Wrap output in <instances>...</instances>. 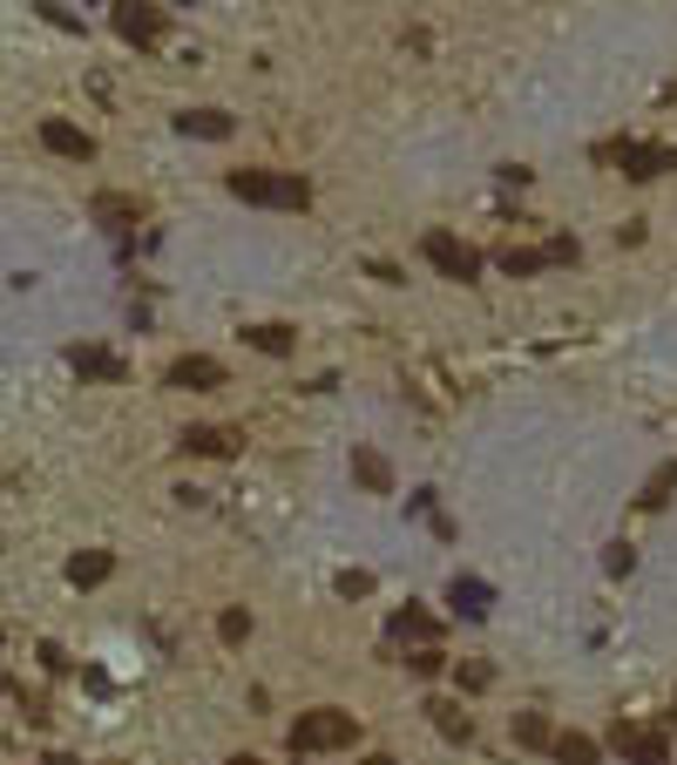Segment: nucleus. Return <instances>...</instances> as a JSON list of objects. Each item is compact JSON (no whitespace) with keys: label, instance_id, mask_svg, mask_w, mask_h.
I'll return each instance as SVG.
<instances>
[{"label":"nucleus","instance_id":"nucleus-23","mask_svg":"<svg viewBox=\"0 0 677 765\" xmlns=\"http://www.w3.org/2000/svg\"><path fill=\"white\" fill-rule=\"evenodd\" d=\"M217 637H224V643H245V637H251V610H224V617H217Z\"/></svg>","mask_w":677,"mask_h":765},{"label":"nucleus","instance_id":"nucleus-29","mask_svg":"<svg viewBox=\"0 0 677 765\" xmlns=\"http://www.w3.org/2000/svg\"><path fill=\"white\" fill-rule=\"evenodd\" d=\"M360 765H393V758H386V752H373V758H360Z\"/></svg>","mask_w":677,"mask_h":765},{"label":"nucleus","instance_id":"nucleus-14","mask_svg":"<svg viewBox=\"0 0 677 765\" xmlns=\"http://www.w3.org/2000/svg\"><path fill=\"white\" fill-rule=\"evenodd\" d=\"M177 448H183V454H230L237 434H230V427H183Z\"/></svg>","mask_w":677,"mask_h":765},{"label":"nucleus","instance_id":"nucleus-2","mask_svg":"<svg viewBox=\"0 0 677 765\" xmlns=\"http://www.w3.org/2000/svg\"><path fill=\"white\" fill-rule=\"evenodd\" d=\"M352 739H360V718L339 705H318V711L292 718V752H346Z\"/></svg>","mask_w":677,"mask_h":765},{"label":"nucleus","instance_id":"nucleus-3","mask_svg":"<svg viewBox=\"0 0 677 765\" xmlns=\"http://www.w3.org/2000/svg\"><path fill=\"white\" fill-rule=\"evenodd\" d=\"M420 258L441 271V278H454V285H467V278H482V251L474 245H461L454 230H427L420 237Z\"/></svg>","mask_w":677,"mask_h":765},{"label":"nucleus","instance_id":"nucleus-4","mask_svg":"<svg viewBox=\"0 0 677 765\" xmlns=\"http://www.w3.org/2000/svg\"><path fill=\"white\" fill-rule=\"evenodd\" d=\"M115 34L136 48H156L163 42V8H149V0H115Z\"/></svg>","mask_w":677,"mask_h":765},{"label":"nucleus","instance_id":"nucleus-17","mask_svg":"<svg viewBox=\"0 0 677 765\" xmlns=\"http://www.w3.org/2000/svg\"><path fill=\"white\" fill-rule=\"evenodd\" d=\"M427 711H433V724H441V739H461V745L474 739V718H467V711H461L454 698H441V705H427Z\"/></svg>","mask_w":677,"mask_h":765},{"label":"nucleus","instance_id":"nucleus-26","mask_svg":"<svg viewBox=\"0 0 677 765\" xmlns=\"http://www.w3.org/2000/svg\"><path fill=\"white\" fill-rule=\"evenodd\" d=\"M542 251H549V265H576V237H549Z\"/></svg>","mask_w":677,"mask_h":765},{"label":"nucleus","instance_id":"nucleus-13","mask_svg":"<svg viewBox=\"0 0 677 765\" xmlns=\"http://www.w3.org/2000/svg\"><path fill=\"white\" fill-rule=\"evenodd\" d=\"M177 130H183V136H204V143H224V136H230V115H224V109H183Z\"/></svg>","mask_w":677,"mask_h":765},{"label":"nucleus","instance_id":"nucleus-19","mask_svg":"<svg viewBox=\"0 0 677 765\" xmlns=\"http://www.w3.org/2000/svg\"><path fill=\"white\" fill-rule=\"evenodd\" d=\"M245 339H251L258 352H271V359L292 352V326H245Z\"/></svg>","mask_w":677,"mask_h":765},{"label":"nucleus","instance_id":"nucleus-6","mask_svg":"<svg viewBox=\"0 0 677 765\" xmlns=\"http://www.w3.org/2000/svg\"><path fill=\"white\" fill-rule=\"evenodd\" d=\"M68 367L82 373V380H102V386H123V380H129V367H123L109 346H68Z\"/></svg>","mask_w":677,"mask_h":765},{"label":"nucleus","instance_id":"nucleus-12","mask_svg":"<svg viewBox=\"0 0 677 765\" xmlns=\"http://www.w3.org/2000/svg\"><path fill=\"white\" fill-rule=\"evenodd\" d=\"M109 570H115V555H109V549H82V555H68V583H75V589L109 583Z\"/></svg>","mask_w":677,"mask_h":765},{"label":"nucleus","instance_id":"nucleus-28","mask_svg":"<svg viewBox=\"0 0 677 765\" xmlns=\"http://www.w3.org/2000/svg\"><path fill=\"white\" fill-rule=\"evenodd\" d=\"M230 765H264V758H251V752H237V758H230Z\"/></svg>","mask_w":677,"mask_h":765},{"label":"nucleus","instance_id":"nucleus-20","mask_svg":"<svg viewBox=\"0 0 677 765\" xmlns=\"http://www.w3.org/2000/svg\"><path fill=\"white\" fill-rule=\"evenodd\" d=\"M515 745H555L549 718H542V711H515Z\"/></svg>","mask_w":677,"mask_h":765},{"label":"nucleus","instance_id":"nucleus-5","mask_svg":"<svg viewBox=\"0 0 677 765\" xmlns=\"http://www.w3.org/2000/svg\"><path fill=\"white\" fill-rule=\"evenodd\" d=\"M610 745H617L630 765H670V745H664V732H651V724H617Z\"/></svg>","mask_w":677,"mask_h":765},{"label":"nucleus","instance_id":"nucleus-15","mask_svg":"<svg viewBox=\"0 0 677 765\" xmlns=\"http://www.w3.org/2000/svg\"><path fill=\"white\" fill-rule=\"evenodd\" d=\"M393 637H400V643H433V637H441V623H433L427 610H393V623H386Z\"/></svg>","mask_w":677,"mask_h":765},{"label":"nucleus","instance_id":"nucleus-10","mask_svg":"<svg viewBox=\"0 0 677 765\" xmlns=\"http://www.w3.org/2000/svg\"><path fill=\"white\" fill-rule=\"evenodd\" d=\"M89 211H95V217H102L109 230H129V224L143 217V196H129V190H102Z\"/></svg>","mask_w":677,"mask_h":765},{"label":"nucleus","instance_id":"nucleus-16","mask_svg":"<svg viewBox=\"0 0 677 765\" xmlns=\"http://www.w3.org/2000/svg\"><path fill=\"white\" fill-rule=\"evenodd\" d=\"M555 765H596V758H603V752H596V739L589 732H555Z\"/></svg>","mask_w":677,"mask_h":765},{"label":"nucleus","instance_id":"nucleus-9","mask_svg":"<svg viewBox=\"0 0 677 765\" xmlns=\"http://www.w3.org/2000/svg\"><path fill=\"white\" fill-rule=\"evenodd\" d=\"M664 170H677V149H657V143H623V177L651 183V177H664Z\"/></svg>","mask_w":677,"mask_h":765},{"label":"nucleus","instance_id":"nucleus-21","mask_svg":"<svg viewBox=\"0 0 677 765\" xmlns=\"http://www.w3.org/2000/svg\"><path fill=\"white\" fill-rule=\"evenodd\" d=\"M501 271H508V278H535V271H549V251H515V245H508V251H501Z\"/></svg>","mask_w":677,"mask_h":765},{"label":"nucleus","instance_id":"nucleus-27","mask_svg":"<svg viewBox=\"0 0 677 765\" xmlns=\"http://www.w3.org/2000/svg\"><path fill=\"white\" fill-rule=\"evenodd\" d=\"M339 589H346V596H366V589H373V576H360V570H346V576H339Z\"/></svg>","mask_w":677,"mask_h":765},{"label":"nucleus","instance_id":"nucleus-18","mask_svg":"<svg viewBox=\"0 0 677 765\" xmlns=\"http://www.w3.org/2000/svg\"><path fill=\"white\" fill-rule=\"evenodd\" d=\"M448 596H454V610H461V617H488V589L474 583V576H454Z\"/></svg>","mask_w":677,"mask_h":765},{"label":"nucleus","instance_id":"nucleus-1","mask_svg":"<svg viewBox=\"0 0 677 765\" xmlns=\"http://www.w3.org/2000/svg\"><path fill=\"white\" fill-rule=\"evenodd\" d=\"M224 190L245 196V204H264V211H305L312 204V183L292 170H230Z\"/></svg>","mask_w":677,"mask_h":765},{"label":"nucleus","instance_id":"nucleus-8","mask_svg":"<svg viewBox=\"0 0 677 765\" xmlns=\"http://www.w3.org/2000/svg\"><path fill=\"white\" fill-rule=\"evenodd\" d=\"M170 386H183V393H217L224 386V367L211 352H183L177 367H170Z\"/></svg>","mask_w":677,"mask_h":765},{"label":"nucleus","instance_id":"nucleus-22","mask_svg":"<svg viewBox=\"0 0 677 765\" xmlns=\"http://www.w3.org/2000/svg\"><path fill=\"white\" fill-rule=\"evenodd\" d=\"M454 677H461V691H488V684H495V671H488L482 657H467V664H454Z\"/></svg>","mask_w":677,"mask_h":765},{"label":"nucleus","instance_id":"nucleus-25","mask_svg":"<svg viewBox=\"0 0 677 765\" xmlns=\"http://www.w3.org/2000/svg\"><path fill=\"white\" fill-rule=\"evenodd\" d=\"M407 671H414V677H433V671H441V651H433V643H420V651L407 657Z\"/></svg>","mask_w":677,"mask_h":765},{"label":"nucleus","instance_id":"nucleus-24","mask_svg":"<svg viewBox=\"0 0 677 765\" xmlns=\"http://www.w3.org/2000/svg\"><path fill=\"white\" fill-rule=\"evenodd\" d=\"M670 481H677V468H657V474H651V488H644V508H664V495H670Z\"/></svg>","mask_w":677,"mask_h":765},{"label":"nucleus","instance_id":"nucleus-11","mask_svg":"<svg viewBox=\"0 0 677 765\" xmlns=\"http://www.w3.org/2000/svg\"><path fill=\"white\" fill-rule=\"evenodd\" d=\"M352 481H360L366 495H393V468H386V454H373V448H352Z\"/></svg>","mask_w":677,"mask_h":765},{"label":"nucleus","instance_id":"nucleus-7","mask_svg":"<svg viewBox=\"0 0 677 765\" xmlns=\"http://www.w3.org/2000/svg\"><path fill=\"white\" fill-rule=\"evenodd\" d=\"M42 149H48V156H68V164H89V156H95V136L75 130V123H61V115H48V123H42Z\"/></svg>","mask_w":677,"mask_h":765}]
</instances>
